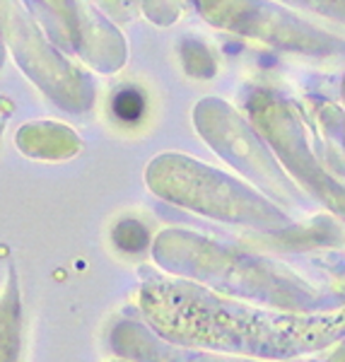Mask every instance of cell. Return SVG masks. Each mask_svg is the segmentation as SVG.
Returning <instances> with one entry per match:
<instances>
[{
  "mask_svg": "<svg viewBox=\"0 0 345 362\" xmlns=\"http://www.w3.org/2000/svg\"><path fill=\"white\" fill-rule=\"evenodd\" d=\"M143 112H145V99L138 90H124L116 95L114 114L119 116L121 121L133 124V121H138L140 116H143Z\"/></svg>",
  "mask_w": 345,
  "mask_h": 362,
  "instance_id": "obj_1",
  "label": "cell"
}]
</instances>
